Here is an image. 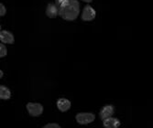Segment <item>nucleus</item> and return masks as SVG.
Returning a JSON list of instances; mask_svg holds the SVG:
<instances>
[{
  "label": "nucleus",
  "mask_w": 153,
  "mask_h": 128,
  "mask_svg": "<svg viewBox=\"0 0 153 128\" xmlns=\"http://www.w3.org/2000/svg\"><path fill=\"white\" fill-rule=\"evenodd\" d=\"M57 107L61 112H66L71 108V102L65 98H61L57 101Z\"/></svg>",
  "instance_id": "nucleus-7"
},
{
  "label": "nucleus",
  "mask_w": 153,
  "mask_h": 128,
  "mask_svg": "<svg viewBox=\"0 0 153 128\" xmlns=\"http://www.w3.org/2000/svg\"><path fill=\"white\" fill-rule=\"evenodd\" d=\"M76 122L80 124H88L94 121L95 116L90 112H79L75 116Z\"/></svg>",
  "instance_id": "nucleus-2"
},
{
  "label": "nucleus",
  "mask_w": 153,
  "mask_h": 128,
  "mask_svg": "<svg viewBox=\"0 0 153 128\" xmlns=\"http://www.w3.org/2000/svg\"><path fill=\"white\" fill-rule=\"evenodd\" d=\"M103 121H104L103 124L106 128H117V127H119V125H120V122L116 118L108 117Z\"/></svg>",
  "instance_id": "nucleus-9"
},
{
  "label": "nucleus",
  "mask_w": 153,
  "mask_h": 128,
  "mask_svg": "<svg viewBox=\"0 0 153 128\" xmlns=\"http://www.w3.org/2000/svg\"><path fill=\"white\" fill-rule=\"evenodd\" d=\"M95 18V11L90 6H85L82 10V19L83 21H91Z\"/></svg>",
  "instance_id": "nucleus-4"
},
{
  "label": "nucleus",
  "mask_w": 153,
  "mask_h": 128,
  "mask_svg": "<svg viewBox=\"0 0 153 128\" xmlns=\"http://www.w3.org/2000/svg\"><path fill=\"white\" fill-rule=\"evenodd\" d=\"M6 12H7L6 7H5V6L1 3V4H0V16H1V17H4V16L6 15Z\"/></svg>",
  "instance_id": "nucleus-12"
},
{
  "label": "nucleus",
  "mask_w": 153,
  "mask_h": 128,
  "mask_svg": "<svg viewBox=\"0 0 153 128\" xmlns=\"http://www.w3.org/2000/svg\"><path fill=\"white\" fill-rule=\"evenodd\" d=\"M65 1V0H56V6H58L60 7V6Z\"/></svg>",
  "instance_id": "nucleus-14"
},
{
  "label": "nucleus",
  "mask_w": 153,
  "mask_h": 128,
  "mask_svg": "<svg viewBox=\"0 0 153 128\" xmlns=\"http://www.w3.org/2000/svg\"><path fill=\"white\" fill-rule=\"evenodd\" d=\"M43 127L44 128H60V125L58 124L53 123V124H48L44 125Z\"/></svg>",
  "instance_id": "nucleus-13"
},
{
  "label": "nucleus",
  "mask_w": 153,
  "mask_h": 128,
  "mask_svg": "<svg viewBox=\"0 0 153 128\" xmlns=\"http://www.w3.org/2000/svg\"><path fill=\"white\" fill-rule=\"evenodd\" d=\"M114 113V107L112 105H106L103 107L100 112V117L102 120H105L108 117H111Z\"/></svg>",
  "instance_id": "nucleus-8"
},
{
  "label": "nucleus",
  "mask_w": 153,
  "mask_h": 128,
  "mask_svg": "<svg viewBox=\"0 0 153 128\" xmlns=\"http://www.w3.org/2000/svg\"><path fill=\"white\" fill-rule=\"evenodd\" d=\"M46 15L50 18H55L59 15V8L56 5L49 4L46 8Z\"/></svg>",
  "instance_id": "nucleus-6"
},
{
  "label": "nucleus",
  "mask_w": 153,
  "mask_h": 128,
  "mask_svg": "<svg viewBox=\"0 0 153 128\" xmlns=\"http://www.w3.org/2000/svg\"><path fill=\"white\" fill-rule=\"evenodd\" d=\"M82 1L87 2V3H90V2H92V1H93V0H82Z\"/></svg>",
  "instance_id": "nucleus-15"
},
{
  "label": "nucleus",
  "mask_w": 153,
  "mask_h": 128,
  "mask_svg": "<svg viewBox=\"0 0 153 128\" xmlns=\"http://www.w3.org/2000/svg\"><path fill=\"white\" fill-rule=\"evenodd\" d=\"M80 13V5L77 0H65L59 7V15L68 21L75 20Z\"/></svg>",
  "instance_id": "nucleus-1"
},
{
  "label": "nucleus",
  "mask_w": 153,
  "mask_h": 128,
  "mask_svg": "<svg viewBox=\"0 0 153 128\" xmlns=\"http://www.w3.org/2000/svg\"><path fill=\"white\" fill-rule=\"evenodd\" d=\"M27 110L31 116H39L43 112V106L40 104L29 103L27 104Z\"/></svg>",
  "instance_id": "nucleus-3"
},
{
  "label": "nucleus",
  "mask_w": 153,
  "mask_h": 128,
  "mask_svg": "<svg viewBox=\"0 0 153 128\" xmlns=\"http://www.w3.org/2000/svg\"><path fill=\"white\" fill-rule=\"evenodd\" d=\"M0 40H1L2 43L13 44L14 43V36L9 31L1 30V32H0Z\"/></svg>",
  "instance_id": "nucleus-5"
},
{
  "label": "nucleus",
  "mask_w": 153,
  "mask_h": 128,
  "mask_svg": "<svg viewBox=\"0 0 153 128\" xmlns=\"http://www.w3.org/2000/svg\"><path fill=\"white\" fill-rule=\"evenodd\" d=\"M7 53V48L4 44H0V57L1 58H3V57H5Z\"/></svg>",
  "instance_id": "nucleus-11"
},
{
  "label": "nucleus",
  "mask_w": 153,
  "mask_h": 128,
  "mask_svg": "<svg viewBox=\"0 0 153 128\" xmlns=\"http://www.w3.org/2000/svg\"><path fill=\"white\" fill-rule=\"evenodd\" d=\"M11 97V92L9 91V89L4 85H1L0 86V98L2 100H8V99Z\"/></svg>",
  "instance_id": "nucleus-10"
}]
</instances>
